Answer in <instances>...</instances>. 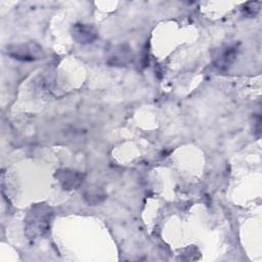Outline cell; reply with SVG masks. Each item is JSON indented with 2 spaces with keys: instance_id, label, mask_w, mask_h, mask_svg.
<instances>
[{
  "instance_id": "1",
  "label": "cell",
  "mask_w": 262,
  "mask_h": 262,
  "mask_svg": "<svg viewBox=\"0 0 262 262\" xmlns=\"http://www.w3.org/2000/svg\"><path fill=\"white\" fill-rule=\"evenodd\" d=\"M52 210L46 205H36L29 212L26 219V234L29 238L44 235L50 226Z\"/></svg>"
},
{
  "instance_id": "2",
  "label": "cell",
  "mask_w": 262,
  "mask_h": 262,
  "mask_svg": "<svg viewBox=\"0 0 262 262\" xmlns=\"http://www.w3.org/2000/svg\"><path fill=\"white\" fill-rule=\"evenodd\" d=\"M237 54V45H226L214 50L212 62L219 70H227L235 60Z\"/></svg>"
},
{
  "instance_id": "3",
  "label": "cell",
  "mask_w": 262,
  "mask_h": 262,
  "mask_svg": "<svg viewBox=\"0 0 262 262\" xmlns=\"http://www.w3.org/2000/svg\"><path fill=\"white\" fill-rule=\"evenodd\" d=\"M54 177L58 180L63 189L72 190L80 186L83 182L84 174L72 169H59L54 173Z\"/></svg>"
},
{
  "instance_id": "4",
  "label": "cell",
  "mask_w": 262,
  "mask_h": 262,
  "mask_svg": "<svg viewBox=\"0 0 262 262\" xmlns=\"http://www.w3.org/2000/svg\"><path fill=\"white\" fill-rule=\"evenodd\" d=\"M71 34L73 39L80 44L91 43L98 36L96 29L88 24H75L72 27Z\"/></svg>"
},
{
  "instance_id": "5",
  "label": "cell",
  "mask_w": 262,
  "mask_h": 262,
  "mask_svg": "<svg viewBox=\"0 0 262 262\" xmlns=\"http://www.w3.org/2000/svg\"><path fill=\"white\" fill-rule=\"evenodd\" d=\"M41 51L40 47L35 48L34 44H21L14 45L13 47H9L8 54L15 59H20L25 61H32L38 59V53Z\"/></svg>"
},
{
  "instance_id": "6",
  "label": "cell",
  "mask_w": 262,
  "mask_h": 262,
  "mask_svg": "<svg viewBox=\"0 0 262 262\" xmlns=\"http://www.w3.org/2000/svg\"><path fill=\"white\" fill-rule=\"evenodd\" d=\"M132 59V52L126 45H119L114 48L111 55L107 57L106 62L111 66L123 67L130 62Z\"/></svg>"
},
{
  "instance_id": "7",
  "label": "cell",
  "mask_w": 262,
  "mask_h": 262,
  "mask_svg": "<svg viewBox=\"0 0 262 262\" xmlns=\"http://www.w3.org/2000/svg\"><path fill=\"white\" fill-rule=\"evenodd\" d=\"M105 193L104 191L99 188V187H95V188H88L85 192H84V199L85 201L91 205V206H95L99 203H101L104 199H105Z\"/></svg>"
},
{
  "instance_id": "8",
  "label": "cell",
  "mask_w": 262,
  "mask_h": 262,
  "mask_svg": "<svg viewBox=\"0 0 262 262\" xmlns=\"http://www.w3.org/2000/svg\"><path fill=\"white\" fill-rule=\"evenodd\" d=\"M262 5L261 1H255V2H248L243 6V11L248 16H255Z\"/></svg>"
}]
</instances>
